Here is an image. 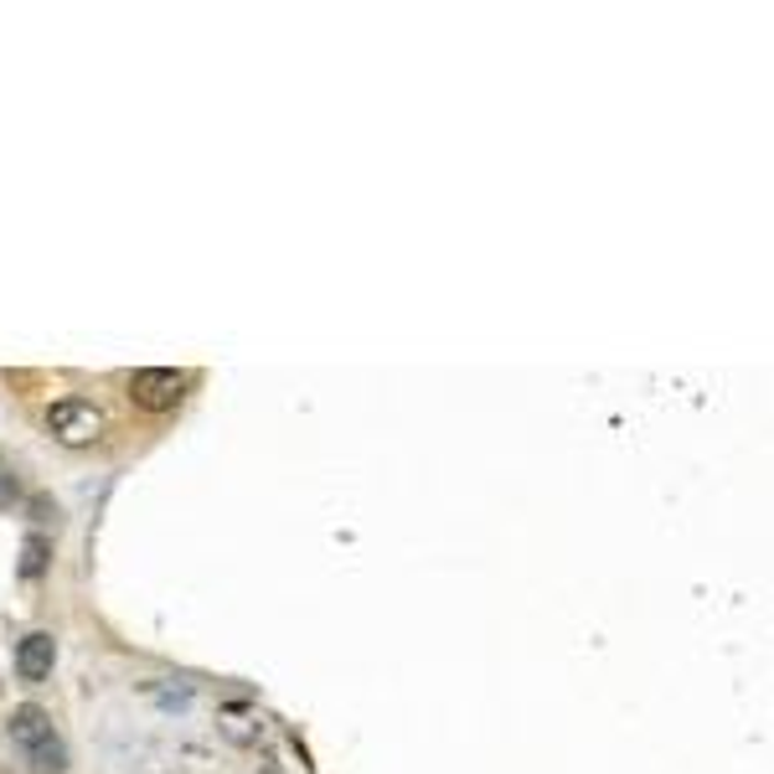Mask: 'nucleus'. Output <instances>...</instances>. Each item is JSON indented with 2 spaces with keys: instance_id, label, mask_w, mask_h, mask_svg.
I'll list each match as a JSON object with an SVG mask.
<instances>
[{
  "instance_id": "obj_1",
  "label": "nucleus",
  "mask_w": 774,
  "mask_h": 774,
  "mask_svg": "<svg viewBox=\"0 0 774 774\" xmlns=\"http://www.w3.org/2000/svg\"><path fill=\"white\" fill-rule=\"evenodd\" d=\"M42 423H47V434L57 439V444H68V450H84V444H93V439L103 434V413L93 403H84V398H57V403L42 413Z\"/></svg>"
},
{
  "instance_id": "obj_2",
  "label": "nucleus",
  "mask_w": 774,
  "mask_h": 774,
  "mask_svg": "<svg viewBox=\"0 0 774 774\" xmlns=\"http://www.w3.org/2000/svg\"><path fill=\"white\" fill-rule=\"evenodd\" d=\"M186 392V377L170 367H140L130 372V398H135V408H145V413H170V408L181 403Z\"/></svg>"
},
{
  "instance_id": "obj_3",
  "label": "nucleus",
  "mask_w": 774,
  "mask_h": 774,
  "mask_svg": "<svg viewBox=\"0 0 774 774\" xmlns=\"http://www.w3.org/2000/svg\"><path fill=\"white\" fill-rule=\"evenodd\" d=\"M52 661H57V640L47 635V630H32V635H21L16 645V676L21 682H47L52 676Z\"/></svg>"
},
{
  "instance_id": "obj_4",
  "label": "nucleus",
  "mask_w": 774,
  "mask_h": 774,
  "mask_svg": "<svg viewBox=\"0 0 774 774\" xmlns=\"http://www.w3.org/2000/svg\"><path fill=\"white\" fill-rule=\"evenodd\" d=\"M5 739L16 743V749H26V754H32L36 743H47V739H52V718H47V707L21 703L16 712L5 718Z\"/></svg>"
},
{
  "instance_id": "obj_5",
  "label": "nucleus",
  "mask_w": 774,
  "mask_h": 774,
  "mask_svg": "<svg viewBox=\"0 0 774 774\" xmlns=\"http://www.w3.org/2000/svg\"><path fill=\"white\" fill-rule=\"evenodd\" d=\"M26 759H32V774H63V770H68V743L52 733V739H47V743H36V749H32Z\"/></svg>"
},
{
  "instance_id": "obj_6",
  "label": "nucleus",
  "mask_w": 774,
  "mask_h": 774,
  "mask_svg": "<svg viewBox=\"0 0 774 774\" xmlns=\"http://www.w3.org/2000/svg\"><path fill=\"white\" fill-rule=\"evenodd\" d=\"M47 563H52V542L42 538V532H32V538L21 542V578H42L47 573Z\"/></svg>"
},
{
  "instance_id": "obj_7",
  "label": "nucleus",
  "mask_w": 774,
  "mask_h": 774,
  "mask_svg": "<svg viewBox=\"0 0 774 774\" xmlns=\"http://www.w3.org/2000/svg\"><path fill=\"white\" fill-rule=\"evenodd\" d=\"M228 739H237V743L253 739V712L248 707H228Z\"/></svg>"
},
{
  "instance_id": "obj_8",
  "label": "nucleus",
  "mask_w": 774,
  "mask_h": 774,
  "mask_svg": "<svg viewBox=\"0 0 774 774\" xmlns=\"http://www.w3.org/2000/svg\"><path fill=\"white\" fill-rule=\"evenodd\" d=\"M26 511H32V522H57V501H52V496H32V501H26Z\"/></svg>"
},
{
  "instance_id": "obj_9",
  "label": "nucleus",
  "mask_w": 774,
  "mask_h": 774,
  "mask_svg": "<svg viewBox=\"0 0 774 774\" xmlns=\"http://www.w3.org/2000/svg\"><path fill=\"white\" fill-rule=\"evenodd\" d=\"M264 774H279V770H264Z\"/></svg>"
}]
</instances>
